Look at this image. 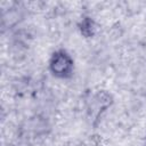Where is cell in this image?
<instances>
[{
  "label": "cell",
  "instance_id": "obj_1",
  "mask_svg": "<svg viewBox=\"0 0 146 146\" xmlns=\"http://www.w3.org/2000/svg\"><path fill=\"white\" fill-rule=\"evenodd\" d=\"M72 66L73 63L68 57V55H66L63 51L54 54L50 62V68L55 75L62 78L70 75V73L72 72Z\"/></svg>",
  "mask_w": 146,
  "mask_h": 146
},
{
  "label": "cell",
  "instance_id": "obj_2",
  "mask_svg": "<svg viewBox=\"0 0 146 146\" xmlns=\"http://www.w3.org/2000/svg\"><path fill=\"white\" fill-rule=\"evenodd\" d=\"M81 32L84 35H87V36L92 35V33H94V23H92L91 19L86 18L82 22V24H81Z\"/></svg>",
  "mask_w": 146,
  "mask_h": 146
}]
</instances>
